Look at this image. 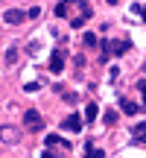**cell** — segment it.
Instances as JSON below:
<instances>
[{
  "label": "cell",
  "mask_w": 146,
  "mask_h": 158,
  "mask_svg": "<svg viewBox=\"0 0 146 158\" xmlns=\"http://www.w3.org/2000/svg\"><path fill=\"white\" fill-rule=\"evenodd\" d=\"M135 12H137V15H140L143 21H146V3H135Z\"/></svg>",
  "instance_id": "11"
},
{
  "label": "cell",
  "mask_w": 146,
  "mask_h": 158,
  "mask_svg": "<svg viewBox=\"0 0 146 158\" xmlns=\"http://www.w3.org/2000/svg\"><path fill=\"white\" fill-rule=\"evenodd\" d=\"M0 141L18 143V141H21V129H15V126H0Z\"/></svg>",
  "instance_id": "4"
},
{
  "label": "cell",
  "mask_w": 146,
  "mask_h": 158,
  "mask_svg": "<svg viewBox=\"0 0 146 158\" xmlns=\"http://www.w3.org/2000/svg\"><path fill=\"white\" fill-rule=\"evenodd\" d=\"M62 126H64L67 132H79V129H82V120H79V114H70V117L62 120Z\"/></svg>",
  "instance_id": "6"
},
{
  "label": "cell",
  "mask_w": 146,
  "mask_h": 158,
  "mask_svg": "<svg viewBox=\"0 0 146 158\" xmlns=\"http://www.w3.org/2000/svg\"><path fill=\"white\" fill-rule=\"evenodd\" d=\"M137 88H140L143 94H146V79H140V82H137Z\"/></svg>",
  "instance_id": "16"
},
{
  "label": "cell",
  "mask_w": 146,
  "mask_h": 158,
  "mask_svg": "<svg viewBox=\"0 0 146 158\" xmlns=\"http://www.w3.org/2000/svg\"><path fill=\"white\" fill-rule=\"evenodd\" d=\"M62 68H64V50H56L50 56V70L53 73H62Z\"/></svg>",
  "instance_id": "5"
},
{
  "label": "cell",
  "mask_w": 146,
  "mask_h": 158,
  "mask_svg": "<svg viewBox=\"0 0 146 158\" xmlns=\"http://www.w3.org/2000/svg\"><path fill=\"white\" fill-rule=\"evenodd\" d=\"M120 106H123V111H126V114H137V106H135L132 100H120Z\"/></svg>",
  "instance_id": "10"
},
{
  "label": "cell",
  "mask_w": 146,
  "mask_h": 158,
  "mask_svg": "<svg viewBox=\"0 0 146 158\" xmlns=\"http://www.w3.org/2000/svg\"><path fill=\"white\" fill-rule=\"evenodd\" d=\"M47 149H70V143L67 141H62V138H47Z\"/></svg>",
  "instance_id": "7"
},
{
  "label": "cell",
  "mask_w": 146,
  "mask_h": 158,
  "mask_svg": "<svg viewBox=\"0 0 146 158\" xmlns=\"http://www.w3.org/2000/svg\"><path fill=\"white\" fill-rule=\"evenodd\" d=\"M105 123H108V126H111V123H117V114H114V111H108V114H105Z\"/></svg>",
  "instance_id": "15"
},
{
  "label": "cell",
  "mask_w": 146,
  "mask_h": 158,
  "mask_svg": "<svg viewBox=\"0 0 146 158\" xmlns=\"http://www.w3.org/2000/svg\"><path fill=\"white\" fill-rule=\"evenodd\" d=\"M126 50H129V41H105V44H102V59H108V56H123Z\"/></svg>",
  "instance_id": "2"
},
{
  "label": "cell",
  "mask_w": 146,
  "mask_h": 158,
  "mask_svg": "<svg viewBox=\"0 0 146 158\" xmlns=\"http://www.w3.org/2000/svg\"><path fill=\"white\" fill-rule=\"evenodd\" d=\"M23 126H26L29 132H41L44 129V120H41V114L35 111V108H29V111L23 114Z\"/></svg>",
  "instance_id": "3"
},
{
  "label": "cell",
  "mask_w": 146,
  "mask_h": 158,
  "mask_svg": "<svg viewBox=\"0 0 146 158\" xmlns=\"http://www.w3.org/2000/svg\"><path fill=\"white\" fill-rule=\"evenodd\" d=\"M44 158H67V155H62V152H56V149H47Z\"/></svg>",
  "instance_id": "14"
},
{
  "label": "cell",
  "mask_w": 146,
  "mask_h": 158,
  "mask_svg": "<svg viewBox=\"0 0 146 158\" xmlns=\"http://www.w3.org/2000/svg\"><path fill=\"white\" fill-rule=\"evenodd\" d=\"M85 155H88V158H105V152H102V149H96L94 143H88V147H85Z\"/></svg>",
  "instance_id": "9"
},
{
  "label": "cell",
  "mask_w": 146,
  "mask_h": 158,
  "mask_svg": "<svg viewBox=\"0 0 146 158\" xmlns=\"http://www.w3.org/2000/svg\"><path fill=\"white\" fill-rule=\"evenodd\" d=\"M29 18H38V9H6V15H3V21L9 23V27H15V23H23V21H29Z\"/></svg>",
  "instance_id": "1"
},
{
  "label": "cell",
  "mask_w": 146,
  "mask_h": 158,
  "mask_svg": "<svg viewBox=\"0 0 146 158\" xmlns=\"http://www.w3.org/2000/svg\"><path fill=\"white\" fill-rule=\"evenodd\" d=\"M132 138H135L137 143H146V123H137L135 129H132Z\"/></svg>",
  "instance_id": "8"
},
{
  "label": "cell",
  "mask_w": 146,
  "mask_h": 158,
  "mask_svg": "<svg viewBox=\"0 0 146 158\" xmlns=\"http://www.w3.org/2000/svg\"><path fill=\"white\" fill-rule=\"evenodd\" d=\"M85 44H88V47H96V35L88 32V35H85Z\"/></svg>",
  "instance_id": "12"
},
{
  "label": "cell",
  "mask_w": 146,
  "mask_h": 158,
  "mask_svg": "<svg viewBox=\"0 0 146 158\" xmlns=\"http://www.w3.org/2000/svg\"><path fill=\"white\" fill-rule=\"evenodd\" d=\"M85 114H88V120H94V117H96V106H94V102H91V106L85 108Z\"/></svg>",
  "instance_id": "13"
}]
</instances>
